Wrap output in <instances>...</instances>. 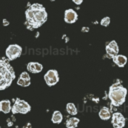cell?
<instances>
[{
	"mask_svg": "<svg viewBox=\"0 0 128 128\" xmlns=\"http://www.w3.org/2000/svg\"><path fill=\"white\" fill-rule=\"evenodd\" d=\"M47 11L44 6L39 3H33L29 6V8L25 11L26 23L28 24L29 29L39 28L42 24L47 21Z\"/></svg>",
	"mask_w": 128,
	"mask_h": 128,
	"instance_id": "cell-1",
	"label": "cell"
},
{
	"mask_svg": "<svg viewBox=\"0 0 128 128\" xmlns=\"http://www.w3.org/2000/svg\"><path fill=\"white\" fill-rule=\"evenodd\" d=\"M126 96H127V89L121 84L120 81H117L110 86L108 91V97L113 106L122 105L126 100Z\"/></svg>",
	"mask_w": 128,
	"mask_h": 128,
	"instance_id": "cell-2",
	"label": "cell"
},
{
	"mask_svg": "<svg viewBox=\"0 0 128 128\" xmlns=\"http://www.w3.org/2000/svg\"><path fill=\"white\" fill-rule=\"evenodd\" d=\"M14 79L15 72L12 66L5 59H0V90L9 87Z\"/></svg>",
	"mask_w": 128,
	"mask_h": 128,
	"instance_id": "cell-3",
	"label": "cell"
},
{
	"mask_svg": "<svg viewBox=\"0 0 128 128\" xmlns=\"http://www.w3.org/2000/svg\"><path fill=\"white\" fill-rule=\"evenodd\" d=\"M31 110V106L30 104H28V102H26L25 100H22L20 98H16L14 100V104L11 107V111L13 114H26L28 112H30Z\"/></svg>",
	"mask_w": 128,
	"mask_h": 128,
	"instance_id": "cell-4",
	"label": "cell"
},
{
	"mask_svg": "<svg viewBox=\"0 0 128 128\" xmlns=\"http://www.w3.org/2000/svg\"><path fill=\"white\" fill-rule=\"evenodd\" d=\"M22 53V48L18 44H11L6 48L5 55L8 60H14L18 58Z\"/></svg>",
	"mask_w": 128,
	"mask_h": 128,
	"instance_id": "cell-5",
	"label": "cell"
},
{
	"mask_svg": "<svg viewBox=\"0 0 128 128\" xmlns=\"http://www.w3.org/2000/svg\"><path fill=\"white\" fill-rule=\"evenodd\" d=\"M44 80H45V83L48 86L56 85L59 81V74H58L57 70H55V69L48 70L44 75Z\"/></svg>",
	"mask_w": 128,
	"mask_h": 128,
	"instance_id": "cell-6",
	"label": "cell"
},
{
	"mask_svg": "<svg viewBox=\"0 0 128 128\" xmlns=\"http://www.w3.org/2000/svg\"><path fill=\"white\" fill-rule=\"evenodd\" d=\"M111 122L114 128H123L125 126V118L120 112H115L111 115Z\"/></svg>",
	"mask_w": 128,
	"mask_h": 128,
	"instance_id": "cell-7",
	"label": "cell"
},
{
	"mask_svg": "<svg viewBox=\"0 0 128 128\" xmlns=\"http://www.w3.org/2000/svg\"><path fill=\"white\" fill-rule=\"evenodd\" d=\"M78 19V15L75 10L73 9H66L64 12V21L68 24L75 23Z\"/></svg>",
	"mask_w": 128,
	"mask_h": 128,
	"instance_id": "cell-8",
	"label": "cell"
},
{
	"mask_svg": "<svg viewBox=\"0 0 128 128\" xmlns=\"http://www.w3.org/2000/svg\"><path fill=\"white\" fill-rule=\"evenodd\" d=\"M105 49H106V53L111 58H113L114 56H116L119 53V47H118V44L116 43V41H110L106 45Z\"/></svg>",
	"mask_w": 128,
	"mask_h": 128,
	"instance_id": "cell-9",
	"label": "cell"
},
{
	"mask_svg": "<svg viewBox=\"0 0 128 128\" xmlns=\"http://www.w3.org/2000/svg\"><path fill=\"white\" fill-rule=\"evenodd\" d=\"M42 69H43V66L39 62H29L27 64V70L32 73H40Z\"/></svg>",
	"mask_w": 128,
	"mask_h": 128,
	"instance_id": "cell-10",
	"label": "cell"
},
{
	"mask_svg": "<svg viewBox=\"0 0 128 128\" xmlns=\"http://www.w3.org/2000/svg\"><path fill=\"white\" fill-rule=\"evenodd\" d=\"M113 62L118 66V67H124L127 64V57L121 54H117L116 56H114L113 58Z\"/></svg>",
	"mask_w": 128,
	"mask_h": 128,
	"instance_id": "cell-11",
	"label": "cell"
},
{
	"mask_svg": "<svg viewBox=\"0 0 128 128\" xmlns=\"http://www.w3.org/2000/svg\"><path fill=\"white\" fill-rule=\"evenodd\" d=\"M11 101L8 100V99H5V100H1L0 101V112L2 113H9L11 112Z\"/></svg>",
	"mask_w": 128,
	"mask_h": 128,
	"instance_id": "cell-12",
	"label": "cell"
},
{
	"mask_svg": "<svg viewBox=\"0 0 128 128\" xmlns=\"http://www.w3.org/2000/svg\"><path fill=\"white\" fill-rule=\"evenodd\" d=\"M111 111L108 107H102L99 111V117L102 119V120H108L111 118Z\"/></svg>",
	"mask_w": 128,
	"mask_h": 128,
	"instance_id": "cell-13",
	"label": "cell"
},
{
	"mask_svg": "<svg viewBox=\"0 0 128 128\" xmlns=\"http://www.w3.org/2000/svg\"><path fill=\"white\" fill-rule=\"evenodd\" d=\"M62 119H63V115H62V113H61L60 111H57V110H56V111L53 112L52 118H51V120H52L53 123L59 124V123L62 122Z\"/></svg>",
	"mask_w": 128,
	"mask_h": 128,
	"instance_id": "cell-14",
	"label": "cell"
},
{
	"mask_svg": "<svg viewBox=\"0 0 128 128\" xmlns=\"http://www.w3.org/2000/svg\"><path fill=\"white\" fill-rule=\"evenodd\" d=\"M79 124V119L76 117H71L66 121V127L67 128H76Z\"/></svg>",
	"mask_w": 128,
	"mask_h": 128,
	"instance_id": "cell-15",
	"label": "cell"
},
{
	"mask_svg": "<svg viewBox=\"0 0 128 128\" xmlns=\"http://www.w3.org/2000/svg\"><path fill=\"white\" fill-rule=\"evenodd\" d=\"M66 111L70 115H76L77 114V108H76L75 104H73V103H67L66 104Z\"/></svg>",
	"mask_w": 128,
	"mask_h": 128,
	"instance_id": "cell-16",
	"label": "cell"
},
{
	"mask_svg": "<svg viewBox=\"0 0 128 128\" xmlns=\"http://www.w3.org/2000/svg\"><path fill=\"white\" fill-rule=\"evenodd\" d=\"M17 84H18L19 86H22V87H28V86L31 84V80H25V79L18 78Z\"/></svg>",
	"mask_w": 128,
	"mask_h": 128,
	"instance_id": "cell-17",
	"label": "cell"
},
{
	"mask_svg": "<svg viewBox=\"0 0 128 128\" xmlns=\"http://www.w3.org/2000/svg\"><path fill=\"white\" fill-rule=\"evenodd\" d=\"M110 21H111L110 17L106 16V17H103V18L101 19V21H100V24H101L102 26H104V27H107V26L110 24Z\"/></svg>",
	"mask_w": 128,
	"mask_h": 128,
	"instance_id": "cell-18",
	"label": "cell"
},
{
	"mask_svg": "<svg viewBox=\"0 0 128 128\" xmlns=\"http://www.w3.org/2000/svg\"><path fill=\"white\" fill-rule=\"evenodd\" d=\"M19 78H21V79H25V80H30V76H29L28 72H22V73L20 74Z\"/></svg>",
	"mask_w": 128,
	"mask_h": 128,
	"instance_id": "cell-19",
	"label": "cell"
},
{
	"mask_svg": "<svg viewBox=\"0 0 128 128\" xmlns=\"http://www.w3.org/2000/svg\"><path fill=\"white\" fill-rule=\"evenodd\" d=\"M2 23H3L4 26H8V25H9V21H8L7 19H3V20H2Z\"/></svg>",
	"mask_w": 128,
	"mask_h": 128,
	"instance_id": "cell-20",
	"label": "cell"
},
{
	"mask_svg": "<svg viewBox=\"0 0 128 128\" xmlns=\"http://www.w3.org/2000/svg\"><path fill=\"white\" fill-rule=\"evenodd\" d=\"M76 5H80L82 2H83V0H72Z\"/></svg>",
	"mask_w": 128,
	"mask_h": 128,
	"instance_id": "cell-21",
	"label": "cell"
},
{
	"mask_svg": "<svg viewBox=\"0 0 128 128\" xmlns=\"http://www.w3.org/2000/svg\"><path fill=\"white\" fill-rule=\"evenodd\" d=\"M82 31L83 32H88L89 31V28L88 27H82Z\"/></svg>",
	"mask_w": 128,
	"mask_h": 128,
	"instance_id": "cell-22",
	"label": "cell"
},
{
	"mask_svg": "<svg viewBox=\"0 0 128 128\" xmlns=\"http://www.w3.org/2000/svg\"><path fill=\"white\" fill-rule=\"evenodd\" d=\"M25 128H31V124L29 123V124H27L26 126H25Z\"/></svg>",
	"mask_w": 128,
	"mask_h": 128,
	"instance_id": "cell-23",
	"label": "cell"
},
{
	"mask_svg": "<svg viewBox=\"0 0 128 128\" xmlns=\"http://www.w3.org/2000/svg\"><path fill=\"white\" fill-rule=\"evenodd\" d=\"M50 1H55V0H50Z\"/></svg>",
	"mask_w": 128,
	"mask_h": 128,
	"instance_id": "cell-24",
	"label": "cell"
}]
</instances>
